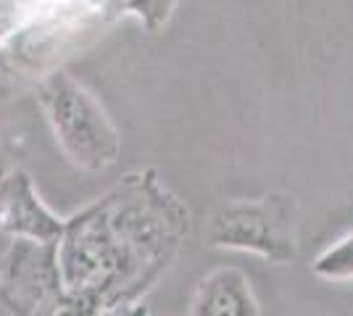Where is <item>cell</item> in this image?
Wrapping results in <instances>:
<instances>
[{"label": "cell", "mask_w": 353, "mask_h": 316, "mask_svg": "<svg viewBox=\"0 0 353 316\" xmlns=\"http://www.w3.org/2000/svg\"><path fill=\"white\" fill-rule=\"evenodd\" d=\"M192 216L153 169L132 171L66 219L59 264L66 314H121L176 261Z\"/></svg>", "instance_id": "cell-1"}, {"label": "cell", "mask_w": 353, "mask_h": 316, "mask_svg": "<svg viewBox=\"0 0 353 316\" xmlns=\"http://www.w3.org/2000/svg\"><path fill=\"white\" fill-rule=\"evenodd\" d=\"M37 103L63 156L82 171L117 164L121 137L92 92L69 72H50L37 85Z\"/></svg>", "instance_id": "cell-2"}, {"label": "cell", "mask_w": 353, "mask_h": 316, "mask_svg": "<svg viewBox=\"0 0 353 316\" xmlns=\"http://www.w3.org/2000/svg\"><path fill=\"white\" fill-rule=\"evenodd\" d=\"M298 200L288 193L235 200L214 213L208 242L214 248L256 253L272 264H290L298 253Z\"/></svg>", "instance_id": "cell-3"}, {"label": "cell", "mask_w": 353, "mask_h": 316, "mask_svg": "<svg viewBox=\"0 0 353 316\" xmlns=\"http://www.w3.org/2000/svg\"><path fill=\"white\" fill-rule=\"evenodd\" d=\"M0 303L19 316L66 314L59 242L11 240L0 253Z\"/></svg>", "instance_id": "cell-4"}, {"label": "cell", "mask_w": 353, "mask_h": 316, "mask_svg": "<svg viewBox=\"0 0 353 316\" xmlns=\"http://www.w3.org/2000/svg\"><path fill=\"white\" fill-rule=\"evenodd\" d=\"M63 227L66 219L45 206L24 169L16 166L0 174V229L6 235L59 242Z\"/></svg>", "instance_id": "cell-5"}, {"label": "cell", "mask_w": 353, "mask_h": 316, "mask_svg": "<svg viewBox=\"0 0 353 316\" xmlns=\"http://www.w3.org/2000/svg\"><path fill=\"white\" fill-rule=\"evenodd\" d=\"M188 311L192 316H259L261 306L243 271L235 266H221L208 271L195 285Z\"/></svg>", "instance_id": "cell-6"}, {"label": "cell", "mask_w": 353, "mask_h": 316, "mask_svg": "<svg viewBox=\"0 0 353 316\" xmlns=\"http://www.w3.org/2000/svg\"><path fill=\"white\" fill-rule=\"evenodd\" d=\"M176 0H105L103 16H134L148 32H161L172 19Z\"/></svg>", "instance_id": "cell-7"}, {"label": "cell", "mask_w": 353, "mask_h": 316, "mask_svg": "<svg viewBox=\"0 0 353 316\" xmlns=\"http://www.w3.org/2000/svg\"><path fill=\"white\" fill-rule=\"evenodd\" d=\"M311 271L316 277L335 280V282L353 280V232L345 235L343 240H338L335 245H330L327 251H322L319 256L314 258Z\"/></svg>", "instance_id": "cell-8"}, {"label": "cell", "mask_w": 353, "mask_h": 316, "mask_svg": "<svg viewBox=\"0 0 353 316\" xmlns=\"http://www.w3.org/2000/svg\"><path fill=\"white\" fill-rule=\"evenodd\" d=\"M0 61H3V53H0Z\"/></svg>", "instance_id": "cell-9"}]
</instances>
